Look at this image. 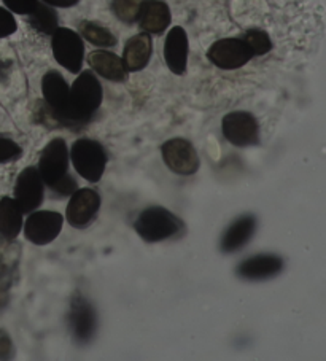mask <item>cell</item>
<instances>
[{"instance_id":"obj_2","label":"cell","mask_w":326,"mask_h":361,"mask_svg":"<svg viewBox=\"0 0 326 361\" xmlns=\"http://www.w3.org/2000/svg\"><path fill=\"white\" fill-rule=\"evenodd\" d=\"M68 164H71V153L66 140L59 137L48 142L40 154L37 169L40 172L43 183L58 196H71L78 190L77 180L68 173Z\"/></svg>"},{"instance_id":"obj_17","label":"cell","mask_w":326,"mask_h":361,"mask_svg":"<svg viewBox=\"0 0 326 361\" xmlns=\"http://www.w3.org/2000/svg\"><path fill=\"white\" fill-rule=\"evenodd\" d=\"M171 8L164 0H143L139 26L147 34H162L171 24Z\"/></svg>"},{"instance_id":"obj_21","label":"cell","mask_w":326,"mask_h":361,"mask_svg":"<svg viewBox=\"0 0 326 361\" xmlns=\"http://www.w3.org/2000/svg\"><path fill=\"white\" fill-rule=\"evenodd\" d=\"M29 16V24L32 26L35 30H39L40 34L45 35H53V32L59 26V20H58V13L56 10L52 7V5H47L45 2H39L34 11Z\"/></svg>"},{"instance_id":"obj_14","label":"cell","mask_w":326,"mask_h":361,"mask_svg":"<svg viewBox=\"0 0 326 361\" xmlns=\"http://www.w3.org/2000/svg\"><path fill=\"white\" fill-rule=\"evenodd\" d=\"M256 231V216L246 214L237 216L231 225L224 229L220 239V250L223 253H234L246 247L252 240Z\"/></svg>"},{"instance_id":"obj_16","label":"cell","mask_w":326,"mask_h":361,"mask_svg":"<svg viewBox=\"0 0 326 361\" xmlns=\"http://www.w3.org/2000/svg\"><path fill=\"white\" fill-rule=\"evenodd\" d=\"M87 64L97 75L104 77L105 80H110V82L123 83L128 80V68L124 66L123 58L116 56L111 51H105V49H97V51H92L87 56Z\"/></svg>"},{"instance_id":"obj_11","label":"cell","mask_w":326,"mask_h":361,"mask_svg":"<svg viewBox=\"0 0 326 361\" xmlns=\"http://www.w3.org/2000/svg\"><path fill=\"white\" fill-rule=\"evenodd\" d=\"M68 326L73 339L81 344L90 342L97 331V314L92 304L83 295L75 293L68 312Z\"/></svg>"},{"instance_id":"obj_26","label":"cell","mask_w":326,"mask_h":361,"mask_svg":"<svg viewBox=\"0 0 326 361\" xmlns=\"http://www.w3.org/2000/svg\"><path fill=\"white\" fill-rule=\"evenodd\" d=\"M40 0H4L5 7L18 15H30Z\"/></svg>"},{"instance_id":"obj_6","label":"cell","mask_w":326,"mask_h":361,"mask_svg":"<svg viewBox=\"0 0 326 361\" xmlns=\"http://www.w3.org/2000/svg\"><path fill=\"white\" fill-rule=\"evenodd\" d=\"M207 58L213 66L220 67L223 71H234V68L246 66L253 58V53L242 37L241 39L231 37V39H222L212 43L207 51Z\"/></svg>"},{"instance_id":"obj_1","label":"cell","mask_w":326,"mask_h":361,"mask_svg":"<svg viewBox=\"0 0 326 361\" xmlns=\"http://www.w3.org/2000/svg\"><path fill=\"white\" fill-rule=\"evenodd\" d=\"M102 85L96 73L91 71L81 72L71 86L68 104L64 116V128L81 129L91 123L102 104Z\"/></svg>"},{"instance_id":"obj_22","label":"cell","mask_w":326,"mask_h":361,"mask_svg":"<svg viewBox=\"0 0 326 361\" xmlns=\"http://www.w3.org/2000/svg\"><path fill=\"white\" fill-rule=\"evenodd\" d=\"M142 4L143 0H111V10L120 21L134 24L139 20Z\"/></svg>"},{"instance_id":"obj_20","label":"cell","mask_w":326,"mask_h":361,"mask_svg":"<svg viewBox=\"0 0 326 361\" xmlns=\"http://www.w3.org/2000/svg\"><path fill=\"white\" fill-rule=\"evenodd\" d=\"M80 35L90 42L91 45L99 48H111L116 47V37L110 29L104 27L102 24H97L94 21H81L78 26Z\"/></svg>"},{"instance_id":"obj_13","label":"cell","mask_w":326,"mask_h":361,"mask_svg":"<svg viewBox=\"0 0 326 361\" xmlns=\"http://www.w3.org/2000/svg\"><path fill=\"white\" fill-rule=\"evenodd\" d=\"M284 269V259L272 253L253 255L236 267L237 277L242 280H267L272 279Z\"/></svg>"},{"instance_id":"obj_15","label":"cell","mask_w":326,"mask_h":361,"mask_svg":"<svg viewBox=\"0 0 326 361\" xmlns=\"http://www.w3.org/2000/svg\"><path fill=\"white\" fill-rule=\"evenodd\" d=\"M164 59L167 67L175 75H183L188 62V37L183 27L175 26L166 37Z\"/></svg>"},{"instance_id":"obj_23","label":"cell","mask_w":326,"mask_h":361,"mask_svg":"<svg viewBox=\"0 0 326 361\" xmlns=\"http://www.w3.org/2000/svg\"><path fill=\"white\" fill-rule=\"evenodd\" d=\"M242 39L246 40L248 48L252 49L253 56H262L272 49L271 39H269L267 32H265V30H261V29L247 30V32L243 34Z\"/></svg>"},{"instance_id":"obj_19","label":"cell","mask_w":326,"mask_h":361,"mask_svg":"<svg viewBox=\"0 0 326 361\" xmlns=\"http://www.w3.org/2000/svg\"><path fill=\"white\" fill-rule=\"evenodd\" d=\"M23 210L15 199L5 196L0 199V234L13 240L23 229Z\"/></svg>"},{"instance_id":"obj_24","label":"cell","mask_w":326,"mask_h":361,"mask_svg":"<svg viewBox=\"0 0 326 361\" xmlns=\"http://www.w3.org/2000/svg\"><path fill=\"white\" fill-rule=\"evenodd\" d=\"M23 157V148L15 140L0 135V164L11 163Z\"/></svg>"},{"instance_id":"obj_9","label":"cell","mask_w":326,"mask_h":361,"mask_svg":"<svg viewBox=\"0 0 326 361\" xmlns=\"http://www.w3.org/2000/svg\"><path fill=\"white\" fill-rule=\"evenodd\" d=\"M64 219L54 210H34L24 223V235L35 245H47L62 231Z\"/></svg>"},{"instance_id":"obj_5","label":"cell","mask_w":326,"mask_h":361,"mask_svg":"<svg viewBox=\"0 0 326 361\" xmlns=\"http://www.w3.org/2000/svg\"><path fill=\"white\" fill-rule=\"evenodd\" d=\"M52 48L54 59L72 73H80L85 61L83 37L67 27H58L53 32Z\"/></svg>"},{"instance_id":"obj_4","label":"cell","mask_w":326,"mask_h":361,"mask_svg":"<svg viewBox=\"0 0 326 361\" xmlns=\"http://www.w3.org/2000/svg\"><path fill=\"white\" fill-rule=\"evenodd\" d=\"M71 161L77 171L78 176L83 177L86 182L91 183H97L100 178H102L105 167H107V161H109V157H107V152L104 145L97 140L92 139H78L73 142V145L71 150Z\"/></svg>"},{"instance_id":"obj_18","label":"cell","mask_w":326,"mask_h":361,"mask_svg":"<svg viewBox=\"0 0 326 361\" xmlns=\"http://www.w3.org/2000/svg\"><path fill=\"white\" fill-rule=\"evenodd\" d=\"M153 54L152 37L147 32L137 34L126 42L123 49V62L129 72H139L148 66Z\"/></svg>"},{"instance_id":"obj_12","label":"cell","mask_w":326,"mask_h":361,"mask_svg":"<svg viewBox=\"0 0 326 361\" xmlns=\"http://www.w3.org/2000/svg\"><path fill=\"white\" fill-rule=\"evenodd\" d=\"M45 197V183L37 167L29 166L18 176L15 185V201L20 205L23 214H32Z\"/></svg>"},{"instance_id":"obj_3","label":"cell","mask_w":326,"mask_h":361,"mask_svg":"<svg viewBox=\"0 0 326 361\" xmlns=\"http://www.w3.org/2000/svg\"><path fill=\"white\" fill-rule=\"evenodd\" d=\"M134 229L143 240L155 244L183 234L185 223L166 207L152 205L140 212L134 221Z\"/></svg>"},{"instance_id":"obj_7","label":"cell","mask_w":326,"mask_h":361,"mask_svg":"<svg viewBox=\"0 0 326 361\" xmlns=\"http://www.w3.org/2000/svg\"><path fill=\"white\" fill-rule=\"evenodd\" d=\"M224 139L234 147H252L260 142L258 120L248 111H231L222 121Z\"/></svg>"},{"instance_id":"obj_10","label":"cell","mask_w":326,"mask_h":361,"mask_svg":"<svg viewBox=\"0 0 326 361\" xmlns=\"http://www.w3.org/2000/svg\"><path fill=\"white\" fill-rule=\"evenodd\" d=\"M100 209V195L92 188H80L71 195L67 204L66 219L68 225L83 229L90 226L96 219Z\"/></svg>"},{"instance_id":"obj_25","label":"cell","mask_w":326,"mask_h":361,"mask_svg":"<svg viewBox=\"0 0 326 361\" xmlns=\"http://www.w3.org/2000/svg\"><path fill=\"white\" fill-rule=\"evenodd\" d=\"M18 24L13 13L10 10L0 7V39H5L11 34H15Z\"/></svg>"},{"instance_id":"obj_8","label":"cell","mask_w":326,"mask_h":361,"mask_svg":"<svg viewBox=\"0 0 326 361\" xmlns=\"http://www.w3.org/2000/svg\"><path fill=\"white\" fill-rule=\"evenodd\" d=\"M162 159L166 166L177 176H193L199 171V157L196 148L186 139H171L162 143Z\"/></svg>"},{"instance_id":"obj_27","label":"cell","mask_w":326,"mask_h":361,"mask_svg":"<svg viewBox=\"0 0 326 361\" xmlns=\"http://www.w3.org/2000/svg\"><path fill=\"white\" fill-rule=\"evenodd\" d=\"M42 2H45L47 5H52V7L68 8V7H73V5H77L80 0H42Z\"/></svg>"}]
</instances>
